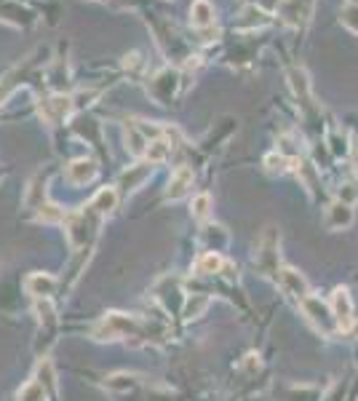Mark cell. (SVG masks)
I'll return each instance as SVG.
<instances>
[{"label": "cell", "mask_w": 358, "mask_h": 401, "mask_svg": "<svg viewBox=\"0 0 358 401\" xmlns=\"http://www.w3.org/2000/svg\"><path fill=\"white\" fill-rule=\"evenodd\" d=\"M38 209H41L38 217H41L43 222H62V220H65V211H62L59 206H54V203H41Z\"/></svg>", "instance_id": "44dd1931"}, {"label": "cell", "mask_w": 358, "mask_h": 401, "mask_svg": "<svg viewBox=\"0 0 358 401\" xmlns=\"http://www.w3.org/2000/svg\"><path fill=\"white\" fill-rule=\"evenodd\" d=\"M265 166H267V172H273V174L278 172V174H281V172L287 169V158H284V155H267V158H265Z\"/></svg>", "instance_id": "603a6c76"}, {"label": "cell", "mask_w": 358, "mask_h": 401, "mask_svg": "<svg viewBox=\"0 0 358 401\" xmlns=\"http://www.w3.org/2000/svg\"><path fill=\"white\" fill-rule=\"evenodd\" d=\"M147 176H150V166L139 163V166H131L128 172H123V176H120V185H123L126 190H137Z\"/></svg>", "instance_id": "5bb4252c"}, {"label": "cell", "mask_w": 358, "mask_h": 401, "mask_svg": "<svg viewBox=\"0 0 358 401\" xmlns=\"http://www.w3.org/2000/svg\"><path fill=\"white\" fill-rule=\"evenodd\" d=\"M278 284H281V289L287 292L289 297H294L297 302H302L311 295L305 276H302L300 271H294V268H281V271H278Z\"/></svg>", "instance_id": "5b68a950"}, {"label": "cell", "mask_w": 358, "mask_h": 401, "mask_svg": "<svg viewBox=\"0 0 358 401\" xmlns=\"http://www.w3.org/2000/svg\"><path fill=\"white\" fill-rule=\"evenodd\" d=\"M99 220L102 217L96 214L91 203L86 206V211H78V214H72L70 220H67V236H70V244L75 249L86 247V241L94 236L96 227H99Z\"/></svg>", "instance_id": "6da1fadb"}, {"label": "cell", "mask_w": 358, "mask_h": 401, "mask_svg": "<svg viewBox=\"0 0 358 401\" xmlns=\"http://www.w3.org/2000/svg\"><path fill=\"white\" fill-rule=\"evenodd\" d=\"M209 209H212V196H209V193H201V196L192 198V217L203 220V217L209 214Z\"/></svg>", "instance_id": "ffe728a7"}, {"label": "cell", "mask_w": 358, "mask_h": 401, "mask_svg": "<svg viewBox=\"0 0 358 401\" xmlns=\"http://www.w3.org/2000/svg\"><path fill=\"white\" fill-rule=\"evenodd\" d=\"M313 0H281L278 3V14L287 19L289 25H305L311 19Z\"/></svg>", "instance_id": "8992f818"}, {"label": "cell", "mask_w": 358, "mask_h": 401, "mask_svg": "<svg viewBox=\"0 0 358 401\" xmlns=\"http://www.w3.org/2000/svg\"><path fill=\"white\" fill-rule=\"evenodd\" d=\"M190 187H192V172L188 169V166H179V169L171 174V179H168L166 198H171V200L185 198Z\"/></svg>", "instance_id": "30bf717a"}, {"label": "cell", "mask_w": 358, "mask_h": 401, "mask_svg": "<svg viewBox=\"0 0 358 401\" xmlns=\"http://www.w3.org/2000/svg\"><path fill=\"white\" fill-rule=\"evenodd\" d=\"M209 297L206 295H192V297H188V302H185V310H182V316L185 319H198L206 308H209Z\"/></svg>", "instance_id": "ac0fdd59"}, {"label": "cell", "mask_w": 358, "mask_h": 401, "mask_svg": "<svg viewBox=\"0 0 358 401\" xmlns=\"http://www.w3.org/2000/svg\"><path fill=\"white\" fill-rule=\"evenodd\" d=\"M126 142H128V150L134 155H142L144 148H147V134H142L137 126H126Z\"/></svg>", "instance_id": "2e32d148"}, {"label": "cell", "mask_w": 358, "mask_h": 401, "mask_svg": "<svg viewBox=\"0 0 358 401\" xmlns=\"http://www.w3.org/2000/svg\"><path fill=\"white\" fill-rule=\"evenodd\" d=\"M70 113H72L70 97H51V100H46L41 104V115L46 118L48 124H62Z\"/></svg>", "instance_id": "ba28073f"}, {"label": "cell", "mask_w": 358, "mask_h": 401, "mask_svg": "<svg viewBox=\"0 0 358 401\" xmlns=\"http://www.w3.org/2000/svg\"><path fill=\"white\" fill-rule=\"evenodd\" d=\"M24 289H27V295H32L38 300H48L54 295V289H56V278L51 273H32L24 281Z\"/></svg>", "instance_id": "9c48e42d"}, {"label": "cell", "mask_w": 358, "mask_h": 401, "mask_svg": "<svg viewBox=\"0 0 358 401\" xmlns=\"http://www.w3.org/2000/svg\"><path fill=\"white\" fill-rule=\"evenodd\" d=\"M96 176V163L91 158H78L67 166V179L72 185H86Z\"/></svg>", "instance_id": "8fae6325"}, {"label": "cell", "mask_w": 358, "mask_h": 401, "mask_svg": "<svg viewBox=\"0 0 358 401\" xmlns=\"http://www.w3.org/2000/svg\"><path fill=\"white\" fill-rule=\"evenodd\" d=\"M38 382L41 385H46L48 391H54V385H56V380H54V369H51V364L43 361L41 367H38Z\"/></svg>", "instance_id": "7402d4cb"}, {"label": "cell", "mask_w": 358, "mask_h": 401, "mask_svg": "<svg viewBox=\"0 0 358 401\" xmlns=\"http://www.w3.org/2000/svg\"><path fill=\"white\" fill-rule=\"evenodd\" d=\"M332 316H335V324L337 329H342V332H348V329H353V300H350V292L345 289V286H337L335 292H332Z\"/></svg>", "instance_id": "277c9868"}, {"label": "cell", "mask_w": 358, "mask_h": 401, "mask_svg": "<svg viewBox=\"0 0 358 401\" xmlns=\"http://www.w3.org/2000/svg\"><path fill=\"white\" fill-rule=\"evenodd\" d=\"M168 152H171V145H168L166 139H153V142H147V148H144V158L150 161V163H164L168 158Z\"/></svg>", "instance_id": "9a60e30c"}, {"label": "cell", "mask_w": 358, "mask_h": 401, "mask_svg": "<svg viewBox=\"0 0 358 401\" xmlns=\"http://www.w3.org/2000/svg\"><path fill=\"white\" fill-rule=\"evenodd\" d=\"M353 5H358V0H353Z\"/></svg>", "instance_id": "d4e9b609"}, {"label": "cell", "mask_w": 358, "mask_h": 401, "mask_svg": "<svg viewBox=\"0 0 358 401\" xmlns=\"http://www.w3.org/2000/svg\"><path fill=\"white\" fill-rule=\"evenodd\" d=\"M222 265H225V260L216 251H206V254H201V260H198L195 268H198V273H219Z\"/></svg>", "instance_id": "e0dca14e"}, {"label": "cell", "mask_w": 358, "mask_h": 401, "mask_svg": "<svg viewBox=\"0 0 358 401\" xmlns=\"http://www.w3.org/2000/svg\"><path fill=\"white\" fill-rule=\"evenodd\" d=\"M190 25L203 30V27L214 25V5L209 0H192L190 5Z\"/></svg>", "instance_id": "7c38bea8"}, {"label": "cell", "mask_w": 358, "mask_h": 401, "mask_svg": "<svg viewBox=\"0 0 358 401\" xmlns=\"http://www.w3.org/2000/svg\"><path fill=\"white\" fill-rule=\"evenodd\" d=\"M19 401H46V388H43L38 380H32V382H27L22 388Z\"/></svg>", "instance_id": "d6986e66"}, {"label": "cell", "mask_w": 358, "mask_h": 401, "mask_svg": "<svg viewBox=\"0 0 358 401\" xmlns=\"http://www.w3.org/2000/svg\"><path fill=\"white\" fill-rule=\"evenodd\" d=\"M91 206H94V211L99 214V217L113 214V209L118 206V193H115L113 187H102V190L94 196V200H91Z\"/></svg>", "instance_id": "4fadbf2b"}, {"label": "cell", "mask_w": 358, "mask_h": 401, "mask_svg": "<svg viewBox=\"0 0 358 401\" xmlns=\"http://www.w3.org/2000/svg\"><path fill=\"white\" fill-rule=\"evenodd\" d=\"M342 22H345L348 27H353V30L358 32V5H348V8H345Z\"/></svg>", "instance_id": "cb8c5ba5"}, {"label": "cell", "mask_w": 358, "mask_h": 401, "mask_svg": "<svg viewBox=\"0 0 358 401\" xmlns=\"http://www.w3.org/2000/svg\"><path fill=\"white\" fill-rule=\"evenodd\" d=\"M353 225V203L348 200H335L326 209V227L329 230H345Z\"/></svg>", "instance_id": "52a82bcc"}, {"label": "cell", "mask_w": 358, "mask_h": 401, "mask_svg": "<svg viewBox=\"0 0 358 401\" xmlns=\"http://www.w3.org/2000/svg\"><path fill=\"white\" fill-rule=\"evenodd\" d=\"M300 308H302V313L311 319V324L315 326V329H321L324 334H335V332H339L335 324V316H332V308H329L324 300H318V297L308 295L305 300L300 302Z\"/></svg>", "instance_id": "7a4b0ae2"}, {"label": "cell", "mask_w": 358, "mask_h": 401, "mask_svg": "<svg viewBox=\"0 0 358 401\" xmlns=\"http://www.w3.org/2000/svg\"><path fill=\"white\" fill-rule=\"evenodd\" d=\"M137 321L123 316V313H110L107 319H102L99 326L94 329L96 340H118V337H128L134 329H137Z\"/></svg>", "instance_id": "3957f363"}]
</instances>
